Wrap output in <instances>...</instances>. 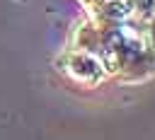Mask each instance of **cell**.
<instances>
[{
    "mask_svg": "<svg viewBox=\"0 0 155 140\" xmlns=\"http://www.w3.org/2000/svg\"><path fill=\"white\" fill-rule=\"evenodd\" d=\"M63 70H65L75 82L87 84V87L97 84V82L104 77V72H107L104 65H102V60H99L94 53H87V51H80V48H73V51L65 53V58H63Z\"/></svg>",
    "mask_w": 155,
    "mask_h": 140,
    "instance_id": "cell-1",
    "label": "cell"
},
{
    "mask_svg": "<svg viewBox=\"0 0 155 140\" xmlns=\"http://www.w3.org/2000/svg\"><path fill=\"white\" fill-rule=\"evenodd\" d=\"M143 41H145V46L155 53V12L150 14V19L145 22V29H143Z\"/></svg>",
    "mask_w": 155,
    "mask_h": 140,
    "instance_id": "cell-2",
    "label": "cell"
}]
</instances>
